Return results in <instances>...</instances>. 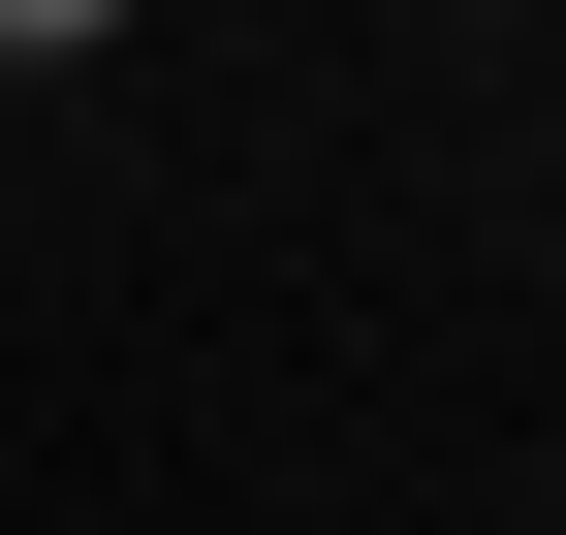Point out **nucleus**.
Segmentation results:
<instances>
[{
    "instance_id": "obj_1",
    "label": "nucleus",
    "mask_w": 566,
    "mask_h": 535,
    "mask_svg": "<svg viewBox=\"0 0 566 535\" xmlns=\"http://www.w3.org/2000/svg\"><path fill=\"white\" fill-rule=\"evenodd\" d=\"M32 32H126V0H0V63H32Z\"/></svg>"
}]
</instances>
